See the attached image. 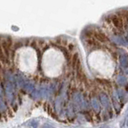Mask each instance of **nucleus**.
I'll list each match as a JSON object with an SVG mask.
<instances>
[{
	"mask_svg": "<svg viewBox=\"0 0 128 128\" xmlns=\"http://www.w3.org/2000/svg\"><path fill=\"white\" fill-rule=\"evenodd\" d=\"M111 20H112V22H113V24L117 28H120V29H121V28L122 27V21L121 18L118 17V16L112 15Z\"/></svg>",
	"mask_w": 128,
	"mask_h": 128,
	"instance_id": "nucleus-3",
	"label": "nucleus"
},
{
	"mask_svg": "<svg viewBox=\"0 0 128 128\" xmlns=\"http://www.w3.org/2000/svg\"><path fill=\"white\" fill-rule=\"evenodd\" d=\"M120 62L124 66H126L128 65V59L126 56H122V57L120 58Z\"/></svg>",
	"mask_w": 128,
	"mask_h": 128,
	"instance_id": "nucleus-7",
	"label": "nucleus"
},
{
	"mask_svg": "<svg viewBox=\"0 0 128 128\" xmlns=\"http://www.w3.org/2000/svg\"><path fill=\"white\" fill-rule=\"evenodd\" d=\"M6 94H7V98L10 101H12L14 97V87L13 85L11 84V82H7L6 84Z\"/></svg>",
	"mask_w": 128,
	"mask_h": 128,
	"instance_id": "nucleus-2",
	"label": "nucleus"
},
{
	"mask_svg": "<svg viewBox=\"0 0 128 128\" xmlns=\"http://www.w3.org/2000/svg\"><path fill=\"white\" fill-rule=\"evenodd\" d=\"M1 46H2V49L3 50V53H4V54H5L6 58L7 59H9V58H10V47H11V46L10 45L9 43H8L6 38L2 40Z\"/></svg>",
	"mask_w": 128,
	"mask_h": 128,
	"instance_id": "nucleus-1",
	"label": "nucleus"
},
{
	"mask_svg": "<svg viewBox=\"0 0 128 128\" xmlns=\"http://www.w3.org/2000/svg\"><path fill=\"white\" fill-rule=\"evenodd\" d=\"M0 60L2 62H7V58H6V56H5V54H4V53H3V50H2V46H1V45H0Z\"/></svg>",
	"mask_w": 128,
	"mask_h": 128,
	"instance_id": "nucleus-6",
	"label": "nucleus"
},
{
	"mask_svg": "<svg viewBox=\"0 0 128 128\" xmlns=\"http://www.w3.org/2000/svg\"><path fill=\"white\" fill-rule=\"evenodd\" d=\"M118 81L120 82V83H123V82H126V78H124V77H119L118 78Z\"/></svg>",
	"mask_w": 128,
	"mask_h": 128,
	"instance_id": "nucleus-11",
	"label": "nucleus"
},
{
	"mask_svg": "<svg viewBox=\"0 0 128 128\" xmlns=\"http://www.w3.org/2000/svg\"><path fill=\"white\" fill-rule=\"evenodd\" d=\"M12 29H13V30H18V27H12Z\"/></svg>",
	"mask_w": 128,
	"mask_h": 128,
	"instance_id": "nucleus-14",
	"label": "nucleus"
},
{
	"mask_svg": "<svg viewBox=\"0 0 128 128\" xmlns=\"http://www.w3.org/2000/svg\"><path fill=\"white\" fill-rule=\"evenodd\" d=\"M99 128H109L108 126H101V127H99Z\"/></svg>",
	"mask_w": 128,
	"mask_h": 128,
	"instance_id": "nucleus-15",
	"label": "nucleus"
},
{
	"mask_svg": "<svg viewBox=\"0 0 128 128\" xmlns=\"http://www.w3.org/2000/svg\"><path fill=\"white\" fill-rule=\"evenodd\" d=\"M92 104H93V106L95 108L96 110H97L98 108V102H97L95 101V100H94V101H93V103H92Z\"/></svg>",
	"mask_w": 128,
	"mask_h": 128,
	"instance_id": "nucleus-13",
	"label": "nucleus"
},
{
	"mask_svg": "<svg viewBox=\"0 0 128 128\" xmlns=\"http://www.w3.org/2000/svg\"><path fill=\"white\" fill-rule=\"evenodd\" d=\"M93 34L94 35L95 38H97L98 41L100 42H105L107 41V37H106V35L101 33V32H94Z\"/></svg>",
	"mask_w": 128,
	"mask_h": 128,
	"instance_id": "nucleus-4",
	"label": "nucleus"
},
{
	"mask_svg": "<svg viewBox=\"0 0 128 128\" xmlns=\"http://www.w3.org/2000/svg\"><path fill=\"white\" fill-rule=\"evenodd\" d=\"M61 50H62V53L64 54V55L66 56V58L69 60L70 59V54H69V53H68V51L65 49V48H63V47H61Z\"/></svg>",
	"mask_w": 128,
	"mask_h": 128,
	"instance_id": "nucleus-9",
	"label": "nucleus"
},
{
	"mask_svg": "<svg viewBox=\"0 0 128 128\" xmlns=\"http://www.w3.org/2000/svg\"><path fill=\"white\" fill-rule=\"evenodd\" d=\"M30 126L32 127V128H38V122H37V121H32V122H30Z\"/></svg>",
	"mask_w": 128,
	"mask_h": 128,
	"instance_id": "nucleus-10",
	"label": "nucleus"
},
{
	"mask_svg": "<svg viewBox=\"0 0 128 128\" xmlns=\"http://www.w3.org/2000/svg\"><path fill=\"white\" fill-rule=\"evenodd\" d=\"M126 126H128V121H127V122H126Z\"/></svg>",
	"mask_w": 128,
	"mask_h": 128,
	"instance_id": "nucleus-16",
	"label": "nucleus"
},
{
	"mask_svg": "<svg viewBox=\"0 0 128 128\" xmlns=\"http://www.w3.org/2000/svg\"><path fill=\"white\" fill-rule=\"evenodd\" d=\"M41 128H54V127L50 126V124H43V125L41 126Z\"/></svg>",
	"mask_w": 128,
	"mask_h": 128,
	"instance_id": "nucleus-12",
	"label": "nucleus"
},
{
	"mask_svg": "<svg viewBox=\"0 0 128 128\" xmlns=\"http://www.w3.org/2000/svg\"><path fill=\"white\" fill-rule=\"evenodd\" d=\"M101 101H102V104L105 106H108V100H107V98H106V96H105V95H102L101 96Z\"/></svg>",
	"mask_w": 128,
	"mask_h": 128,
	"instance_id": "nucleus-8",
	"label": "nucleus"
},
{
	"mask_svg": "<svg viewBox=\"0 0 128 128\" xmlns=\"http://www.w3.org/2000/svg\"><path fill=\"white\" fill-rule=\"evenodd\" d=\"M78 54L75 53L73 56V58H72V66H73V67H76V65H77V63L78 62Z\"/></svg>",
	"mask_w": 128,
	"mask_h": 128,
	"instance_id": "nucleus-5",
	"label": "nucleus"
}]
</instances>
